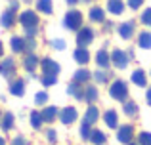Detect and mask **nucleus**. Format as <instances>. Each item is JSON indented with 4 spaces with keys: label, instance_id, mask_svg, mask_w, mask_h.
<instances>
[{
    "label": "nucleus",
    "instance_id": "obj_42",
    "mask_svg": "<svg viewBox=\"0 0 151 145\" xmlns=\"http://www.w3.org/2000/svg\"><path fill=\"white\" fill-rule=\"evenodd\" d=\"M145 99H147V105L151 107V88H147V94H145Z\"/></svg>",
    "mask_w": 151,
    "mask_h": 145
},
{
    "label": "nucleus",
    "instance_id": "obj_22",
    "mask_svg": "<svg viewBox=\"0 0 151 145\" xmlns=\"http://www.w3.org/2000/svg\"><path fill=\"white\" fill-rule=\"evenodd\" d=\"M98 119H100V111H98V107H94V105H90V107L86 109L84 122H88V124H92V126H94V122H98Z\"/></svg>",
    "mask_w": 151,
    "mask_h": 145
},
{
    "label": "nucleus",
    "instance_id": "obj_3",
    "mask_svg": "<svg viewBox=\"0 0 151 145\" xmlns=\"http://www.w3.org/2000/svg\"><path fill=\"white\" fill-rule=\"evenodd\" d=\"M17 6H19V4L14 2L6 11H2V15H0V25H2L4 29H12L14 23L17 21V17H15V10H17Z\"/></svg>",
    "mask_w": 151,
    "mask_h": 145
},
{
    "label": "nucleus",
    "instance_id": "obj_5",
    "mask_svg": "<svg viewBox=\"0 0 151 145\" xmlns=\"http://www.w3.org/2000/svg\"><path fill=\"white\" fill-rule=\"evenodd\" d=\"M19 23L25 27V31L27 29H37L38 27V15L35 14L33 10H25L21 15H19Z\"/></svg>",
    "mask_w": 151,
    "mask_h": 145
},
{
    "label": "nucleus",
    "instance_id": "obj_24",
    "mask_svg": "<svg viewBox=\"0 0 151 145\" xmlns=\"http://www.w3.org/2000/svg\"><path fill=\"white\" fill-rule=\"evenodd\" d=\"M14 122H15V119H14L12 113H6V115H2V119H0V126H2L4 132H10L12 128H14Z\"/></svg>",
    "mask_w": 151,
    "mask_h": 145
},
{
    "label": "nucleus",
    "instance_id": "obj_8",
    "mask_svg": "<svg viewBox=\"0 0 151 145\" xmlns=\"http://www.w3.org/2000/svg\"><path fill=\"white\" fill-rule=\"evenodd\" d=\"M78 113L75 107H63L61 111H59V120H61L63 124H73L75 120H77Z\"/></svg>",
    "mask_w": 151,
    "mask_h": 145
},
{
    "label": "nucleus",
    "instance_id": "obj_30",
    "mask_svg": "<svg viewBox=\"0 0 151 145\" xmlns=\"http://www.w3.org/2000/svg\"><path fill=\"white\" fill-rule=\"evenodd\" d=\"M84 99L88 101L90 105L98 99V88H96V86H86V88H84Z\"/></svg>",
    "mask_w": 151,
    "mask_h": 145
},
{
    "label": "nucleus",
    "instance_id": "obj_29",
    "mask_svg": "<svg viewBox=\"0 0 151 145\" xmlns=\"http://www.w3.org/2000/svg\"><path fill=\"white\" fill-rule=\"evenodd\" d=\"M122 111H124L126 116H136V115H138V105H136V101L126 99L124 105H122Z\"/></svg>",
    "mask_w": 151,
    "mask_h": 145
},
{
    "label": "nucleus",
    "instance_id": "obj_33",
    "mask_svg": "<svg viewBox=\"0 0 151 145\" xmlns=\"http://www.w3.org/2000/svg\"><path fill=\"white\" fill-rule=\"evenodd\" d=\"M92 124H88V122H82L81 124V136H82V139H90V134H92Z\"/></svg>",
    "mask_w": 151,
    "mask_h": 145
},
{
    "label": "nucleus",
    "instance_id": "obj_46",
    "mask_svg": "<svg viewBox=\"0 0 151 145\" xmlns=\"http://www.w3.org/2000/svg\"><path fill=\"white\" fill-rule=\"evenodd\" d=\"M128 145H140V143H134V141H130V143H128Z\"/></svg>",
    "mask_w": 151,
    "mask_h": 145
},
{
    "label": "nucleus",
    "instance_id": "obj_15",
    "mask_svg": "<svg viewBox=\"0 0 151 145\" xmlns=\"http://www.w3.org/2000/svg\"><path fill=\"white\" fill-rule=\"evenodd\" d=\"M38 65H40V61H38V57L35 56V54H27L25 59H23V67H25V71H29V73H33Z\"/></svg>",
    "mask_w": 151,
    "mask_h": 145
},
{
    "label": "nucleus",
    "instance_id": "obj_27",
    "mask_svg": "<svg viewBox=\"0 0 151 145\" xmlns=\"http://www.w3.org/2000/svg\"><path fill=\"white\" fill-rule=\"evenodd\" d=\"M29 120H31V126H33L35 130H40V128H42V124H44V119H42V113H38V111H33V113H31Z\"/></svg>",
    "mask_w": 151,
    "mask_h": 145
},
{
    "label": "nucleus",
    "instance_id": "obj_28",
    "mask_svg": "<svg viewBox=\"0 0 151 145\" xmlns=\"http://www.w3.org/2000/svg\"><path fill=\"white\" fill-rule=\"evenodd\" d=\"M90 78H92V73H90L88 69H78V71L75 73V80H73V82H78V84H84V82H88Z\"/></svg>",
    "mask_w": 151,
    "mask_h": 145
},
{
    "label": "nucleus",
    "instance_id": "obj_9",
    "mask_svg": "<svg viewBox=\"0 0 151 145\" xmlns=\"http://www.w3.org/2000/svg\"><path fill=\"white\" fill-rule=\"evenodd\" d=\"M15 69H17V67H15V61L12 59V57L0 61V74H2V76H6V78L14 76V74H15Z\"/></svg>",
    "mask_w": 151,
    "mask_h": 145
},
{
    "label": "nucleus",
    "instance_id": "obj_36",
    "mask_svg": "<svg viewBox=\"0 0 151 145\" xmlns=\"http://www.w3.org/2000/svg\"><path fill=\"white\" fill-rule=\"evenodd\" d=\"M40 82H42L44 86H54L55 82H58V78H55L54 74H44V76L40 78Z\"/></svg>",
    "mask_w": 151,
    "mask_h": 145
},
{
    "label": "nucleus",
    "instance_id": "obj_4",
    "mask_svg": "<svg viewBox=\"0 0 151 145\" xmlns=\"http://www.w3.org/2000/svg\"><path fill=\"white\" fill-rule=\"evenodd\" d=\"M94 31L90 29V27H81L78 29V34H77V44L78 48H86V46H90L94 42Z\"/></svg>",
    "mask_w": 151,
    "mask_h": 145
},
{
    "label": "nucleus",
    "instance_id": "obj_6",
    "mask_svg": "<svg viewBox=\"0 0 151 145\" xmlns=\"http://www.w3.org/2000/svg\"><path fill=\"white\" fill-rule=\"evenodd\" d=\"M111 63L117 69H124L126 65H128V54L122 52V50H113V54H111Z\"/></svg>",
    "mask_w": 151,
    "mask_h": 145
},
{
    "label": "nucleus",
    "instance_id": "obj_34",
    "mask_svg": "<svg viewBox=\"0 0 151 145\" xmlns=\"http://www.w3.org/2000/svg\"><path fill=\"white\" fill-rule=\"evenodd\" d=\"M138 143L140 145H151V132H140Z\"/></svg>",
    "mask_w": 151,
    "mask_h": 145
},
{
    "label": "nucleus",
    "instance_id": "obj_14",
    "mask_svg": "<svg viewBox=\"0 0 151 145\" xmlns=\"http://www.w3.org/2000/svg\"><path fill=\"white\" fill-rule=\"evenodd\" d=\"M10 92H12V96L21 97L23 94H25V80H21V78H15V80H12Z\"/></svg>",
    "mask_w": 151,
    "mask_h": 145
},
{
    "label": "nucleus",
    "instance_id": "obj_1",
    "mask_svg": "<svg viewBox=\"0 0 151 145\" xmlns=\"http://www.w3.org/2000/svg\"><path fill=\"white\" fill-rule=\"evenodd\" d=\"M109 96L117 101H122L124 103L126 97H128V86H126L124 80H115L113 84L109 86Z\"/></svg>",
    "mask_w": 151,
    "mask_h": 145
},
{
    "label": "nucleus",
    "instance_id": "obj_7",
    "mask_svg": "<svg viewBox=\"0 0 151 145\" xmlns=\"http://www.w3.org/2000/svg\"><path fill=\"white\" fill-rule=\"evenodd\" d=\"M132 138H134V126H130V124H124V126H121L117 130V139L121 143L128 145L130 141H132Z\"/></svg>",
    "mask_w": 151,
    "mask_h": 145
},
{
    "label": "nucleus",
    "instance_id": "obj_23",
    "mask_svg": "<svg viewBox=\"0 0 151 145\" xmlns=\"http://www.w3.org/2000/svg\"><path fill=\"white\" fill-rule=\"evenodd\" d=\"M67 92H69V96H73L75 99H84V90L81 88L78 82H71L69 88H67Z\"/></svg>",
    "mask_w": 151,
    "mask_h": 145
},
{
    "label": "nucleus",
    "instance_id": "obj_43",
    "mask_svg": "<svg viewBox=\"0 0 151 145\" xmlns=\"http://www.w3.org/2000/svg\"><path fill=\"white\" fill-rule=\"evenodd\" d=\"M77 2H78V0H67V4H69V6H75Z\"/></svg>",
    "mask_w": 151,
    "mask_h": 145
},
{
    "label": "nucleus",
    "instance_id": "obj_37",
    "mask_svg": "<svg viewBox=\"0 0 151 145\" xmlns=\"http://www.w3.org/2000/svg\"><path fill=\"white\" fill-rule=\"evenodd\" d=\"M142 23H144V25H147V27H151V8H147V10L144 11V14H142Z\"/></svg>",
    "mask_w": 151,
    "mask_h": 145
},
{
    "label": "nucleus",
    "instance_id": "obj_44",
    "mask_svg": "<svg viewBox=\"0 0 151 145\" xmlns=\"http://www.w3.org/2000/svg\"><path fill=\"white\" fill-rule=\"evenodd\" d=\"M2 54H4V44H2V40H0V57H2Z\"/></svg>",
    "mask_w": 151,
    "mask_h": 145
},
{
    "label": "nucleus",
    "instance_id": "obj_21",
    "mask_svg": "<svg viewBox=\"0 0 151 145\" xmlns=\"http://www.w3.org/2000/svg\"><path fill=\"white\" fill-rule=\"evenodd\" d=\"M107 10L113 15H121L122 11H124V2H122V0H109V2H107Z\"/></svg>",
    "mask_w": 151,
    "mask_h": 145
},
{
    "label": "nucleus",
    "instance_id": "obj_32",
    "mask_svg": "<svg viewBox=\"0 0 151 145\" xmlns=\"http://www.w3.org/2000/svg\"><path fill=\"white\" fill-rule=\"evenodd\" d=\"M92 76H94V80L100 82V84H103V82L109 80V73H105V69H101V71H96Z\"/></svg>",
    "mask_w": 151,
    "mask_h": 145
},
{
    "label": "nucleus",
    "instance_id": "obj_40",
    "mask_svg": "<svg viewBox=\"0 0 151 145\" xmlns=\"http://www.w3.org/2000/svg\"><path fill=\"white\" fill-rule=\"evenodd\" d=\"M55 138H58V136H55V130H52V128H50V130L46 132V139H48L50 143H55Z\"/></svg>",
    "mask_w": 151,
    "mask_h": 145
},
{
    "label": "nucleus",
    "instance_id": "obj_11",
    "mask_svg": "<svg viewBox=\"0 0 151 145\" xmlns=\"http://www.w3.org/2000/svg\"><path fill=\"white\" fill-rule=\"evenodd\" d=\"M134 31H136V25H134V21H124L119 25V36L124 38V40H128V38L134 36Z\"/></svg>",
    "mask_w": 151,
    "mask_h": 145
},
{
    "label": "nucleus",
    "instance_id": "obj_19",
    "mask_svg": "<svg viewBox=\"0 0 151 145\" xmlns=\"http://www.w3.org/2000/svg\"><path fill=\"white\" fill-rule=\"evenodd\" d=\"M73 57H75V61L81 63V65H86L90 61V54H88V50H86V48H77V50H75V54H73Z\"/></svg>",
    "mask_w": 151,
    "mask_h": 145
},
{
    "label": "nucleus",
    "instance_id": "obj_18",
    "mask_svg": "<svg viewBox=\"0 0 151 145\" xmlns=\"http://www.w3.org/2000/svg\"><path fill=\"white\" fill-rule=\"evenodd\" d=\"M88 15H90V21H94V23H103V21H105V11H103L100 6L90 8Z\"/></svg>",
    "mask_w": 151,
    "mask_h": 145
},
{
    "label": "nucleus",
    "instance_id": "obj_20",
    "mask_svg": "<svg viewBox=\"0 0 151 145\" xmlns=\"http://www.w3.org/2000/svg\"><path fill=\"white\" fill-rule=\"evenodd\" d=\"M132 82H134L136 86H140V88H144V86L147 84V74H145V71L136 69V71L132 73Z\"/></svg>",
    "mask_w": 151,
    "mask_h": 145
},
{
    "label": "nucleus",
    "instance_id": "obj_2",
    "mask_svg": "<svg viewBox=\"0 0 151 145\" xmlns=\"http://www.w3.org/2000/svg\"><path fill=\"white\" fill-rule=\"evenodd\" d=\"M82 25V14L78 10H71L65 14V17H63V27L69 31H78Z\"/></svg>",
    "mask_w": 151,
    "mask_h": 145
},
{
    "label": "nucleus",
    "instance_id": "obj_35",
    "mask_svg": "<svg viewBox=\"0 0 151 145\" xmlns=\"http://www.w3.org/2000/svg\"><path fill=\"white\" fill-rule=\"evenodd\" d=\"M35 103H37V105L48 103V92H38L37 96H35Z\"/></svg>",
    "mask_w": 151,
    "mask_h": 145
},
{
    "label": "nucleus",
    "instance_id": "obj_41",
    "mask_svg": "<svg viewBox=\"0 0 151 145\" xmlns=\"http://www.w3.org/2000/svg\"><path fill=\"white\" fill-rule=\"evenodd\" d=\"M142 4H144V0H128V6L132 8V10H138Z\"/></svg>",
    "mask_w": 151,
    "mask_h": 145
},
{
    "label": "nucleus",
    "instance_id": "obj_12",
    "mask_svg": "<svg viewBox=\"0 0 151 145\" xmlns=\"http://www.w3.org/2000/svg\"><path fill=\"white\" fill-rule=\"evenodd\" d=\"M109 63H111L109 52H107V50H100V52L96 54V65L100 69H109Z\"/></svg>",
    "mask_w": 151,
    "mask_h": 145
},
{
    "label": "nucleus",
    "instance_id": "obj_25",
    "mask_svg": "<svg viewBox=\"0 0 151 145\" xmlns=\"http://www.w3.org/2000/svg\"><path fill=\"white\" fill-rule=\"evenodd\" d=\"M90 141H92L94 145H103V143L107 141V136L103 134L101 130L94 128V130H92V134H90Z\"/></svg>",
    "mask_w": 151,
    "mask_h": 145
},
{
    "label": "nucleus",
    "instance_id": "obj_10",
    "mask_svg": "<svg viewBox=\"0 0 151 145\" xmlns=\"http://www.w3.org/2000/svg\"><path fill=\"white\" fill-rule=\"evenodd\" d=\"M40 67L42 71H44V74H54V76H58L59 73V63L54 59H50V57H44V59L40 61Z\"/></svg>",
    "mask_w": 151,
    "mask_h": 145
},
{
    "label": "nucleus",
    "instance_id": "obj_17",
    "mask_svg": "<svg viewBox=\"0 0 151 145\" xmlns=\"http://www.w3.org/2000/svg\"><path fill=\"white\" fill-rule=\"evenodd\" d=\"M103 122H105L109 128H117L119 126V116H117V113H115L113 109L105 111V113H103Z\"/></svg>",
    "mask_w": 151,
    "mask_h": 145
},
{
    "label": "nucleus",
    "instance_id": "obj_13",
    "mask_svg": "<svg viewBox=\"0 0 151 145\" xmlns=\"http://www.w3.org/2000/svg\"><path fill=\"white\" fill-rule=\"evenodd\" d=\"M10 44H12V52L21 54V52H25V48H27V38H23V36H12Z\"/></svg>",
    "mask_w": 151,
    "mask_h": 145
},
{
    "label": "nucleus",
    "instance_id": "obj_31",
    "mask_svg": "<svg viewBox=\"0 0 151 145\" xmlns=\"http://www.w3.org/2000/svg\"><path fill=\"white\" fill-rule=\"evenodd\" d=\"M37 8H38V11H42V14H52V11H54V8H52V0H38Z\"/></svg>",
    "mask_w": 151,
    "mask_h": 145
},
{
    "label": "nucleus",
    "instance_id": "obj_38",
    "mask_svg": "<svg viewBox=\"0 0 151 145\" xmlns=\"http://www.w3.org/2000/svg\"><path fill=\"white\" fill-rule=\"evenodd\" d=\"M50 44L54 46L55 50H65V40H61V38H54Z\"/></svg>",
    "mask_w": 151,
    "mask_h": 145
},
{
    "label": "nucleus",
    "instance_id": "obj_16",
    "mask_svg": "<svg viewBox=\"0 0 151 145\" xmlns=\"http://www.w3.org/2000/svg\"><path fill=\"white\" fill-rule=\"evenodd\" d=\"M40 113H42V119H44V122H54V120L59 116L58 107H54V105H50V107H44Z\"/></svg>",
    "mask_w": 151,
    "mask_h": 145
},
{
    "label": "nucleus",
    "instance_id": "obj_26",
    "mask_svg": "<svg viewBox=\"0 0 151 145\" xmlns=\"http://www.w3.org/2000/svg\"><path fill=\"white\" fill-rule=\"evenodd\" d=\"M138 46L144 48V50H151V33L149 31L140 33V36H138Z\"/></svg>",
    "mask_w": 151,
    "mask_h": 145
},
{
    "label": "nucleus",
    "instance_id": "obj_39",
    "mask_svg": "<svg viewBox=\"0 0 151 145\" xmlns=\"http://www.w3.org/2000/svg\"><path fill=\"white\" fill-rule=\"evenodd\" d=\"M12 145H29V141H27L23 136H17V138L12 139Z\"/></svg>",
    "mask_w": 151,
    "mask_h": 145
},
{
    "label": "nucleus",
    "instance_id": "obj_45",
    "mask_svg": "<svg viewBox=\"0 0 151 145\" xmlns=\"http://www.w3.org/2000/svg\"><path fill=\"white\" fill-rule=\"evenodd\" d=\"M0 145H6V139L4 138H0Z\"/></svg>",
    "mask_w": 151,
    "mask_h": 145
}]
</instances>
